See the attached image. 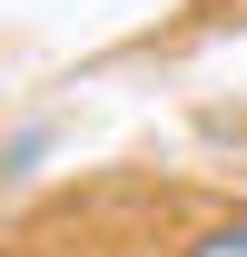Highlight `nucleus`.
<instances>
[{
	"mask_svg": "<svg viewBox=\"0 0 247 257\" xmlns=\"http://www.w3.org/2000/svg\"><path fill=\"white\" fill-rule=\"evenodd\" d=\"M188 257H247V208H237V218H217V227H198Z\"/></svg>",
	"mask_w": 247,
	"mask_h": 257,
	"instance_id": "f257e3e1",
	"label": "nucleus"
}]
</instances>
